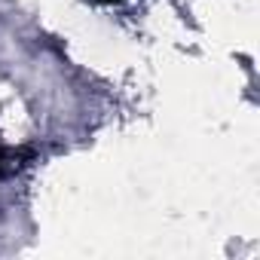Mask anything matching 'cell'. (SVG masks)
Returning a JSON list of instances; mask_svg holds the SVG:
<instances>
[{
    "instance_id": "6da1fadb",
    "label": "cell",
    "mask_w": 260,
    "mask_h": 260,
    "mask_svg": "<svg viewBox=\"0 0 260 260\" xmlns=\"http://www.w3.org/2000/svg\"><path fill=\"white\" fill-rule=\"evenodd\" d=\"M22 156H25V150H13V147H7L4 141H0V178L13 175L22 166Z\"/></svg>"
},
{
    "instance_id": "7a4b0ae2",
    "label": "cell",
    "mask_w": 260,
    "mask_h": 260,
    "mask_svg": "<svg viewBox=\"0 0 260 260\" xmlns=\"http://www.w3.org/2000/svg\"><path fill=\"white\" fill-rule=\"evenodd\" d=\"M98 4H119V0H98Z\"/></svg>"
}]
</instances>
